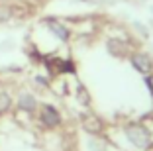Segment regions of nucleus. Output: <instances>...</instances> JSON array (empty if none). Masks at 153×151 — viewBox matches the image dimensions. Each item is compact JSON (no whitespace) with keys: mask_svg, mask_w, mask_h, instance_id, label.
<instances>
[{"mask_svg":"<svg viewBox=\"0 0 153 151\" xmlns=\"http://www.w3.org/2000/svg\"><path fill=\"white\" fill-rule=\"evenodd\" d=\"M128 138H130V141L134 143V145H137V147H145V145H149V141H151L149 132H145V129L140 128V126H131V128L128 129Z\"/></svg>","mask_w":153,"mask_h":151,"instance_id":"obj_1","label":"nucleus"},{"mask_svg":"<svg viewBox=\"0 0 153 151\" xmlns=\"http://www.w3.org/2000/svg\"><path fill=\"white\" fill-rule=\"evenodd\" d=\"M131 65L135 67V71L143 73V75L153 69L151 57H149V55H145V53H134V55H131Z\"/></svg>","mask_w":153,"mask_h":151,"instance_id":"obj_2","label":"nucleus"},{"mask_svg":"<svg viewBox=\"0 0 153 151\" xmlns=\"http://www.w3.org/2000/svg\"><path fill=\"white\" fill-rule=\"evenodd\" d=\"M41 122H43L47 128H55V126H59V122H61L59 112L55 110L53 106H47V104H45V106L41 108Z\"/></svg>","mask_w":153,"mask_h":151,"instance_id":"obj_3","label":"nucleus"},{"mask_svg":"<svg viewBox=\"0 0 153 151\" xmlns=\"http://www.w3.org/2000/svg\"><path fill=\"white\" fill-rule=\"evenodd\" d=\"M82 128L90 133H100L102 132V122L94 114H86V116H82Z\"/></svg>","mask_w":153,"mask_h":151,"instance_id":"obj_4","label":"nucleus"},{"mask_svg":"<svg viewBox=\"0 0 153 151\" xmlns=\"http://www.w3.org/2000/svg\"><path fill=\"white\" fill-rule=\"evenodd\" d=\"M47 26H49V30L53 31L57 37H61V39H69V30L63 26V24L53 22V20H47Z\"/></svg>","mask_w":153,"mask_h":151,"instance_id":"obj_5","label":"nucleus"},{"mask_svg":"<svg viewBox=\"0 0 153 151\" xmlns=\"http://www.w3.org/2000/svg\"><path fill=\"white\" fill-rule=\"evenodd\" d=\"M108 51L112 55H116V57L126 55V47H124V45H122V41H118V39H110L108 41Z\"/></svg>","mask_w":153,"mask_h":151,"instance_id":"obj_6","label":"nucleus"},{"mask_svg":"<svg viewBox=\"0 0 153 151\" xmlns=\"http://www.w3.org/2000/svg\"><path fill=\"white\" fill-rule=\"evenodd\" d=\"M20 108H22V110H27V112H32L33 108H36V100H33L32 94H22V96H20Z\"/></svg>","mask_w":153,"mask_h":151,"instance_id":"obj_7","label":"nucleus"},{"mask_svg":"<svg viewBox=\"0 0 153 151\" xmlns=\"http://www.w3.org/2000/svg\"><path fill=\"white\" fill-rule=\"evenodd\" d=\"M14 16V10L12 6H0V24H4V22H10Z\"/></svg>","mask_w":153,"mask_h":151,"instance_id":"obj_8","label":"nucleus"},{"mask_svg":"<svg viewBox=\"0 0 153 151\" xmlns=\"http://www.w3.org/2000/svg\"><path fill=\"white\" fill-rule=\"evenodd\" d=\"M10 104H12L10 96H8L6 92H0V114H4V112L10 108Z\"/></svg>","mask_w":153,"mask_h":151,"instance_id":"obj_9","label":"nucleus"},{"mask_svg":"<svg viewBox=\"0 0 153 151\" xmlns=\"http://www.w3.org/2000/svg\"><path fill=\"white\" fill-rule=\"evenodd\" d=\"M147 85H149V90L153 92V77H149V79H147Z\"/></svg>","mask_w":153,"mask_h":151,"instance_id":"obj_10","label":"nucleus"}]
</instances>
